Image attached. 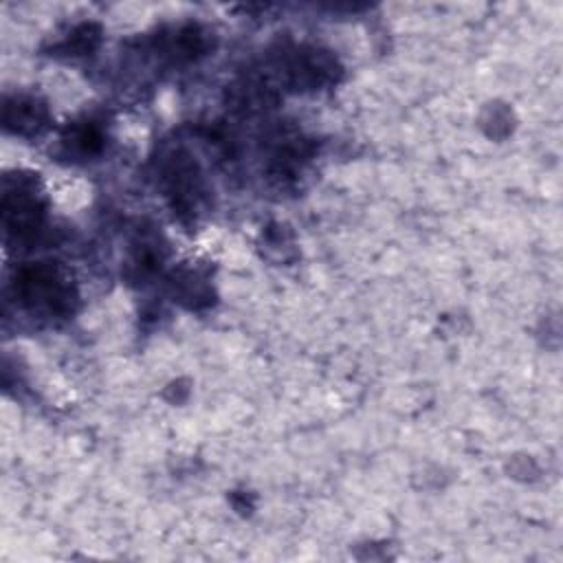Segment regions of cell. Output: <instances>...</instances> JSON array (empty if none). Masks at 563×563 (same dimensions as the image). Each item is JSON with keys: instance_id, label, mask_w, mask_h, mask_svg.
I'll use <instances>...</instances> for the list:
<instances>
[{"instance_id": "7a4b0ae2", "label": "cell", "mask_w": 563, "mask_h": 563, "mask_svg": "<svg viewBox=\"0 0 563 563\" xmlns=\"http://www.w3.org/2000/svg\"><path fill=\"white\" fill-rule=\"evenodd\" d=\"M4 229L18 238H31L44 220V205L29 183H15L2 196Z\"/></svg>"}, {"instance_id": "3957f363", "label": "cell", "mask_w": 563, "mask_h": 563, "mask_svg": "<svg viewBox=\"0 0 563 563\" xmlns=\"http://www.w3.org/2000/svg\"><path fill=\"white\" fill-rule=\"evenodd\" d=\"M284 75L290 86L297 90L321 88L330 84L336 75V62L323 51L317 48H297L292 55L284 57Z\"/></svg>"}, {"instance_id": "8992f818", "label": "cell", "mask_w": 563, "mask_h": 563, "mask_svg": "<svg viewBox=\"0 0 563 563\" xmlns=\"http://www.w3.org/2000/svg\"><path fill=\"white\" fill-rule=\"evenodd\" d=\"M64 141L77 154H95L103 145V134L92 121H81L68 130Z\"/></svg>"}, {"instance_id": "277c9868", "label": "cell", "mask_w": 563, "mask_h": 563, "mask_svg": "<svg viewBox=\"0 0 563 563\" xmlns=\"http://www.w3.org/2000/svg\"><path fill=\"white\" fill-rule=\"evenodd\" d=\"M163 178L174 209L180 213H194L202 198L196 163L187 154H174L163 169Z\"/></svg>"}, {"instance_id": "6da1fadb", "label": "cell", "mask_w": 563, "mask_h": 563, "mask_svg": "<svg viewBox=\"0 0 563 563\" xmlns=\"http://www.w3.org/2000/svg\"><path fill=\"white\" fill-rule=\"evenodd\" d=\"M15 292L24 306L46 314L73 312L75 290L70 282L51 264H31L18 273Z\"/></svg>"}, {"instance_id": "5b68a950", "label": "cell", "mask_w": 563, "mask_h": 563, "mask_svg": "<svg viewBox=\"0 0 563 563\" xmlns=\"http://www.w3.org/2000/svg\"><path fill=\"white\" fill-rule=\"evenodd\" d=\"M48 123V110L35 97H13L4 103V125L20 136L40 134Z\"/></svg>"}]
</instances>
